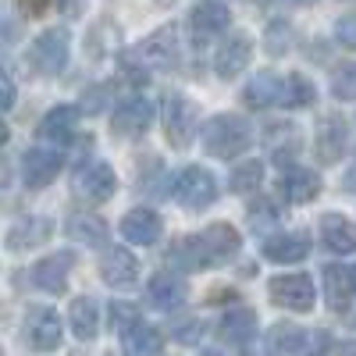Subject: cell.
I'll return each mask as SVG.
<instances>
[{
  "label": "cell",
  "instance_id": "obj_1",
  "mask_svg": "<svg viewBox=\"0 0 356 356\" xmlns=\"http://www.w3.org/2000/svg\"><path fill=\"white\" fill-rule=\"evenodd\" d=\"M253 143V129L243 114H214L203 125V150L218 157V161H232L243 150H250Z\"/></svg>",
  "mask_w": 356,
  "mask_h": 356
},
{
  "label": "cell",
  "instance_id": "obj_2",
  "mask_svg": "<svg viewBox=\"0 0 356 356\" xmlns=\"http://www.w3.org/2000/svg\"><path fill=\"white\" fill-rule=\"evenodd\" d=\"M132 61L143 68V72H164V68H175L182 61V33H178V25H164L157 29L154 36H146L132 54Z\"/></svg>",
  "mask_w": 356,
  "mask_h": 356
},
{
  "label": "cell",
  "instance_id": "obj_3",
  "mask_svg": "<svg viewBox=\"0 0 356 356\" xmlns=\"http://www.w3.org/2000/svg\"><path fill=\"white\" fill-rule=\"evenodd\" d=\"M68 54H72V33L68 29H47V33H40L29 43L25 57L40 75H57V72H65Z\"/></svg>",
  "mask_w": 356,
  "mask_h": 356
},
{
  "label": "cell",
  "instance_id": "obj_4",
  "mask_svg": "<svg viewBox=\"0 0 356 356\" xmlns=\"http://www.w3.org/2000/svg\"><path fill=\"white\" fill-rule=\"evenodd\" d=\"M164 139L171 150H186L196 136V104L186 93H168L164 97Z\"/></svg>",
  "mask_w": 356,
  "mask_h": 356
},
{
  "label": "cell",
  "instance_id": "obj_5",
  "mask_svg": "<svg viewBox=\"0 0 356 356\" xmlns=\"http://www.w3.org/2000/svg\"><path fill=\"white\" fill-rule=\"evenodd\" d=\"M218 178L207 168H186L175 182V200L186 207V211H207V207L218 203Z\"/></svg>",
  "mask_w": 356,
  "mask_h": 356
},
{
  "label": "cell",
  "instance_id": "obj_6",
  "mask_svg": "<svg viewBox=\"0 0 356 356\" xmlns=\"http://www.w3.org/2000/svg\"><path fill=\"white\" fill-rule=\"evenodd\" d=\"M72 189L86 200V203H107L118 193V178L114 168L104 161H82L72 175Z\"/></svg>",
  "mask_w": 356,
  "mask_h": 356
},
{
  "label": "cell",
  "instance_id": "obj_7",
  "mask_svg": "<svg viewBox=\"0 0 356 356\" xmlns=\"http://www.w3.org/2000/svg\"><path fill=\"white\" fill-rule=\"evenodd\" d=\"M267 296H271L275 307H285L292 314H310L314 310V278L310 275H278L267 285Z\"/></svg>",
  "mask_w": 356,
  "mask_h": 356
},
{
  "label": "cell",
  "instance_id": "obj_8",
  "mask_svg": "<svg viewBox=\"0 0 356 356\" xmlns=\"http://www.w3.org/2000/svg\"><path fill=\"white\" fill-rule=\"evenodd\" d=\"M65 339V324L57 317V310L50 307H33L25 317V342L36 353H54Z\"/></svg>",
  "mask_w": 356,
  "mask_h": 356
},
{
  "label": "cell",
  "instance_id": "obj_9",
  "mask_svg": "<svg viewBox=\"0 0 356 356\" xmlns=\"http://www.w3.org/2000/svg\"><path fill=\"white\" fill-rule=\"evenodd\" d=\"M349 146V125L342 114H324L321 125H317V136H314V154L321 164H339L342 154Z\"/></svg>",
  "mask_w": 356,
  "mask_h": 356
},
{
  "label": "cell",
  "instance_id": "obj_10",
  "mask_svg": "<svg viewBox=\"0 0 356 356\" xmlns=\"http://www.w3.org/2000/svg\"><path fill=\"white\" fill-rule=\"evenodd\" d=\"M154 114H157V107L146 100V97H132V100H125L122 107L111 114V132L114 136H125V139L143 136L146 129L154 125Z\"/></svg>",
  "mask_w": 356,
  "mask_h": 356
},
{
  "label": "cell",
  "instance_id": "obj_11",
  "mask_svg": "<svg viewBox=\"0 0 356 356\" xmlns=\"http://www.w3.org/2000/svg\"><path fill=\"white\" fill-rule=\"evenodd\" d=\"M200 239H203V250H207V260H211V267H221V264L235 260V253L243 250V235L235 232L232 225H225V221L207 225V228L200 232Z\"/></svg>",
  "mask_w": 356,
  "mask_h": 356
},
{
  "label": "cell",
  "instance_id": "obj_12",
  "mask_svg": "<svg viewBox=\"0 0 356 356\" xmlns=\"http://www.w3.org/2000/svg\"><path fill=\"white\" fill-rule=\"evenodd\" d=\"M250 57H253V40L243 36V33H232V36L214 50V72H218V79L243 75L246 65H250Z\"/></svg>",
  "mask_w": 356,
  "mask_h": 356
},
{
  "label": "cell",
  "instance_id": "obj_13",
  "mask_svg": "<svg viewBox=\"0 0 356 356\" xmlns=\"http://www.w3.org/2000/svg\"><path fill=\"white\" fill-rule=\"evenodd\" d=\"M321 189H324L321 175L310 171V168H289V171H282V178H278V193H282V200H285V203H296V207L317 200Z\"/></svg>",
  "mask_w": 356,
  "mask_h": 356
},
{
  "label": "cell",
  "instance_id": "obj_14",
  "mask_svg": "<svg viewBox=\"0 0 356 356\" xmlns=\"http://www.w3.org/2000/svg\"><path fill=\"white\" fill-rule=\"evenodd\" d=\"M100 278L111 285V289H132L139 282V260L122 250V246H114L100 257Z\"/></svg>",
  "mask_w": 356,
  "mask_h": 356
},
{
  "label": "cell",
  "instance_id": "obj_15",
  "mask_svg": "<svg viewBox=\"0 0 356 356\" xmlns=\"http://www.w3.org/2000/svg\"><path fill=\"white\" fill-rule=\"evenodd\" d=\"M61 154L57 150H25V157H22V178H25V186L29 189H43V186H50L54 178H57V171H61Z\"/></svg>",
  "mask_w": 356,
  "mask_h": 356
},
{
  "label": "cell",
  "instance_id": "obj_16",
  "mask_svg": "<svg viewBox=\"0 0 356 356\" xmlns=\"http://www.w3.org/2000/svg\"><path fill=\"white\" fill-rule=\"evenodd\" d=\"M75 257L72 253H57V257H43L36 267H33V285L40 292H50V296H61L68 289V271H72Z\"/></svg>",
  "mask_w": 356,
  "mask_h": 356
},
{
  "label": "cell",
  "instance_id": "obj_17",
  "mask_svg": "<svg viewBox=\"0 0 356 356\" xmlns=\"http://www.w3.org/2000/svg\"><path fill=\"white\" fill-rule=\"evenodd\" d=\"M54 235V221L50 218H22L8 228V250L11 253H22V250H36L43 246L47 239Z\"/></svg>",
  "mask_w": 356,
  "mask_h": 356
},
{
  "label": "cell",
  "instance_id": "obj_18",
  "mask_svg": "<svg viewBox=\"0 0 356 356\" xmlns=\"http://www.w3.org/2000/svg\"><path fill=\"white\" fill-rule=\"evenodd\" d=\"M161 228H164V221H161L157 211H150V207H136V211H129L122 218V235H125L129 243H136V246L157 243L161 239Z\"/></svg>",
  "mask_w": 356,
  "mask_h": 356
},
{
  "label": "cell",
  "instance_id": "obj_19",
  "mask_svg": "<svg viewBox=\"0 0 356 356\" xmlns=\"http://www.w3.org/2000/svg\"><path fill=\"white\" fill-rule=\"evenodd\" d=\"M353 296H356L353 271H346V267H339V264L324 267V300H328L332 314H349Z\"/></svg>",
  "mask_w": 356,
  "mask_h": 356
},
{
  "label": "cell",
  "instance_id": "obj_20",
  "mask_svg": "<svg viewBox=\"0 0 356 356\" xmlns=\"http://www.w3.org/2000/svg\"><path fill=\"white\" fill-rule=\"evenodd\" d=\"M75 129H79V111L72 104H57L40 122V139L43 143H57V146H68L75 139Z\"/></svg>",
  "mask_w": 356,
  "mask_h": 356
},
{
  "label": "cell",
  "instance_id": "obj_21",
  "mask_svg": "<svg viewBox=\"0 0 356 356\" xmlns=\"http://www.w3.org/2000/svg\"><path fill=\"white\" fill-rule=\"evenodd\" d=\"M186 296H189L186 282L168 275V271H157L150 282H146V300H150L157 310H178L186 303Z\"/></svg>",
  "mask_w": 356,
  "mask_h": 356
},
{
  "label": "cell",
  "instance_id": "obj_22",
  "mask_svg": "<svg viewBox=\"0 0 356 356\" xmlns=\"http://www.w3.org/2000/svg\"><path fill=\"white\" fill-rule=\"evenodd\" d=\"M264 146L271 150V157L282 168H296V150H300V129L292 122H278V125H267L264 129Z\"/></svg>",
  "mask_w": 356,
  "mask_h": 356
},
{
  "label": "cell",
  "instance_id": "obj_23",
  "mask_svg": "<svg viewBox=\"0 0 356 356\" xmlns=\"http://www.w3.org/2000/svg\"><path fill=\"white\" fill-rule=\"evenodd\" d=\"M307 253H310V243L296 232H278L271 239H264V260L271 264H300L307 260Z\"/></svg>",
  "mask_w": 356,
  "mask_h": 356
},
{
  "label": "cell",
  "instance_id": "obj_24",
  "mask_svg": "<svg viewBox=\"0 0 356 356\" xmlns=\"http://www.w3.org/2000/svg\"><path fill=\"white\" fill-rule=\"evenodd\" d=\"M164 260H168L171 267H178V271H203V267H211L200 235H182V239H175V243L168 246Z\"/></svg>",
  "mask_w": 356,
  "mask_h": 356
},
{
  "label": "cell",
  "instance_id": "obj_25",
  "mask_svg": "<svg viewBox=\"0 0 356 356\" xmlns=\"http://www.w3.org/2000/svg\"><path fill=\"white\" fill-rule=\"evenodd\" d=\"M282 93H285V79L275 75V72H257L246 89H243V100L246 107H275L282 104Z\"/></svg>",
  "mask_w": 356,
  "mask_h": 356
},
{
  "label": "cell",
  "instance_id": "obj_26",
  "mask_svg": "<svg viewBox=\"0 0 356 356\" xmlns=\"http://www.w3.org/2000/svg\"><path fill=\"white\" fill-rule=\"evenodd\" d=\"M218 335H221V342H228V346H250L253 339H257V314L253 310H246V307H239V310H228L225 317H221V324H218Z\"/></svg>",
  "mask_w": 356,
  "mask_h": 356
},
{
  "label": "cell",
  "instance_id": "obj_27",
  "mask_svg": "<svg viewBox=\"0 0 356 356\" xmlns=\"http://www.w3.org/2000/svg\"><path fill=\"white\" fill-rule=\"evenodd\" d=\"M122 349H125V356H161L164 353V335L150 321H139L129 332H122Z\"/></svg>",
  "mask_w": 356,
  "mask_h": 356
},
{
  "label": "cell",
  "instance_id": "obj_28",
  "mask_svg": "<svg viewBox=\"0 0 356 356\" xmlns=\"http://www.w3.org/2000/svg\"><path fill=\"white\" fill-rule=\"evenodd\" d=\"M321 239L332 253H356V225L346 214H324L321 218Z\"/></svg>",
  "mask_w": 356,
  "mask_h": 356
},
{
  "label": "cell",
  "instance_id": "obj_29",
  "mask_svg": "<svg viewBox=\"0 0 356 356\" xmlns=\"http://www.w3.org/2000/svg\"><path fill=\"white\" fill-rule=\"evenodd\" d=\"M68 321H72L75 339L93 342L97 332H100V303L93 300V296H79V300L72 303V310H68Z\"/></svg>",
  "mask_w": 356,
  "mask_h": 356
},
{
  "label": "cell",
  "instance_id": "obj_30",
  "mask_svg": "<svg viewBox=\"0 0 356 356\" xmlns=\"http://www.w3.org/2000/svg\"><path fill=\"white\" fill-rule=\"evenodd\" d=\"M65 232H68L72 243H86V246H104L107 243V221L97 218V214H82V211L68 214Z\"/></svg>",
  "mask_w": 356,
  "mask_h": 356
},
{
  "label": "cell",
  "instance_id": "obj_31",
  "mask_svg": "<svg viewBox=\"0 0 356 356\" xmlns=\"http://www.w3.org/2000/svg\"><path fill=\"white\" fill-rule=\"evenodd\" d=\"M189 22H193V29L200 36H214V33H225L228 29L232 11L221 4V0H200V4L193 8V15H189Z\"/></svg>",
  "mask_w": 356,
  "mask_h": 356
},
{
  "label": "cell",
  "instance_id": "obj_32",
  "mask_svg": "<svg viewBox=\"0 0 356 356\" xmlns=\"http://www.w3.org/2000/svg\"><path fill=\"white\" fill-rule=\"evenodd\" d=\"M267 353H275V356H282V353H300L303 346H307V332L300 328V324H292V321H278L271 332H267Z\"/></svg>",
  "mask_w": 356,
  "mask_h": 356
},
{
  "label": "cell",
  "instance_id": "obj_33",
  "mask_svg": "<svg viewBox=\"0 0 356 356\" xmlns=\"http://www.w3.org/2000/svg\"><path fill=\"white\" fill-rule=\"evenodd\" d=\"M264 182V161H246V164H235L228 175V189L232 193H257Z\"/></svg>",
  "mask_w": 356,
  "mask_h": 356
},
{
  "label": "cell",
  "instance_id": "obj_34",
  "mask_svg": "<svg viewBox=\"0 0 356 356\" xmlns=\"http://www.w3.org/2000/svg\"><path fill=\"white\" fill-rule=\"evenodd\" d=\"M317 100V89L310 79L303 75H289L285 79V93H282V107H310Z\"/></svg>",
  "mask_w": 356,
  "mask_h": 356
},
{
  "label": "cell",
  "instance_id": "obj_35",
  "mask_svg": "<svg viewBox=\"0 0 356 356\" xmlns=\"http://www.w3.org/2000/svg\"><path fill=\"white\" fill-rule=\"evenodd\" d=\"M292 47V25L275 18L271 25H267V33H264V50L271 54V57H282L285 50Z\"/></svg>",
  "mask_w": 356,
  "mask_h": 356
},
{
  "label": "cell",
  "instance_id": "obj_36",
  "mask_svg": "<svg viewBox=\"0 0 356 356\" xmlns=\"http://www.w3.org/2000/svg\"><path fill=\"white\" fill-rule=\"evenodd\" d=\"M246 218H250V228L253 232H264V228H271L278 221V207L267 200V196H257V203H250Z\"/></svg>",
  "mask_w": 356,
  "mask_h": 356
},
{
  "label": "cell",
  "instance_id": "obj_37",
  "mask_svg": "<svg viewBox=\"0 0 356 356\" xmlns=\"http://www.w3.org/2000/svg\"><path fill=\"white\" fill-rule=\"evenodd\" d=\"M107 317H111V328H114V332H129L132 324H139V321H143V317H139V310H136L132 303H125V300L111 303V307H107Z\"/></svg>",
  "mask_w": 356,
  "mask_h": 356
},
{
  "label": "cell",
  "instance_id": "obj_38",
  "mask_svg": "<svg viewBox=\"0 0 356 356\" xmlns=\"http://www.w3.org/2000/svg\"><path fill=\"white\" fill-rule=\"evenodd\" d=\"M335 100H356V65H342L332 79Z\"/></svg>",
  "mask_w": 356,
  "mask_h": 356
},
{
  "label": "cell",
  "instance_id": "obj_39",
  "mask_svg": "<svg viewBox=\"0 0 356 356\" xmlns=\"http://www.w3.org/2000/svg\"><path fill=\"white\" fill-rule=\"evenodd\" d=\"M111 97H114V86H97V89H89V93L82 97L86 114H100V111L111 104Z\"/></svg>",
  "mask_w": 356,
  "mask_h": 356
},
{
  "label": "cell",
  "instance_id": "obj_40",
  "mask_svg": "<svg viewBox=\"0 0 356 356\" xmlns=\"http://www.w3.org/2000/svg\"><path fill=\"white\" fill-rule=\"evenodd\" d=\"M335 40H339L346 50H356V11H349V15H342V18L335 22Z\"/></svg>",
  "mask_w": 356,
  "mask_h": 356
},
{
  "label": "cell",
  "instance_id": "obj_41",
  "mask_svg": "<svg viewBox=\"0 0 356 356\" xmlns=\"http://www.w3.org/2000/svg\"><path fill=\"white\" fill-rule=\"evenodd\" d=\"M203 332H207V324H203V321H193V324H182V328L175 332V339H178V342H186V346H193V342L203 339Z\"/></svg>",
  "mask_w": 356,
  "mask_h": 356
},
{
  "label": "cell",
  "instance_id": "obj_42",
  "mask_svg": "<svg viewBox=\"0 0 356 356\" xmlns=\"http://www.w3.org/2000/svg\"><path fill=\"white\" fill-rule=\"evenodd\" d=\"M0 107H4V111H11V107H15V79H11V72H8V68L0 72Z\"/></svg>",
  "mask_w": 356,
  "mask_h": 356
},
{
  "label": "cell",
  "instance_id": "obj_43",
  "mask_svg": "<svg viewBox=\"0 0 356 356\" xmlns=\"http://www.w3.org/2000/svg\"><path fill=\"white\" fill-rule=\"evenodd\" d=\"M50 4H54V0H18V8H22L29 18H43V15L50 11Z\"/></svg>",
  "mask_w": 356,
  "mask_h": 356
},
{
  "label": "cell",
  "instance_id": "obj_44",
  "mask_svg": "<svg viewBox=\"0 0 356 356\" xmlns=\"http://www.w3.org/2000/svg\"><path fill=\"white\" fill-rule=\"evenodd\" d=\"M342 182H346V189H353V193H356V164L346 171V178H342Z\"/></svg>",
  "mask_w": 356,
  "mask_h": 356
},
{
  "label": "cell",
  "instance_id": "obj_45",
  "mask_svg": "<svg viewBox=\"0 0 356 356\" xmlns=\"http://www.w3.org/2000/svg\"><path fill=\"white\" fill-rule=\"evenodd\" d=\"M314 356H342V349H339V353H335V349H332V346H321V349H317V353H314Z\"/></svg>",
  "mask_w": 356,
  "mask_h": 356
},
{
  "label": "cell",
  "instance_id": "obj_46",
  "mask_svg": "<svg viewBox=\"0 0 356 356\" xmlns=\"http://www.w3.org/2000/svg\"><path fill=\"white\" fill-rule=\"evenodd\" d=\"M289 4H310V0H289Z\"/></svg>",
  "mask_w": 356,
  "mask_h": 356
},
{
  "label": "cell",
  "instance_id": "obj_47",
  "mask_svg": "<svg viewBox=\"0 0 356 356\" xmlns=\"http://www.w3.org/2000/svg\"><path fill=\"white\" fill-rule=\"evenodd\" d=\"M203 356H218V353H203Z\"/></svg>",
  "mask_w": 356,
  "mask_h": 356
},
{
  "label": "cell",
  "instance_id": "obj_48",
  "mask_svg": "<svg viewBox=\"0 0 356 356\" xmlns=\"http://www.w3.org/2000/svg\"><path fill=\"white\" fill-rule=\"evenodd\" d=\"M353 282H356V267H353Z\"/></svg>",
  "mask_w": 356,
  "mask_h": 356
}]
</instances>
